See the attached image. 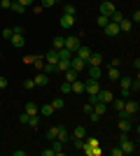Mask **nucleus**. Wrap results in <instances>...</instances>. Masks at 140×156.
<instances>
[{
	"instance_id": "1",
	"label": "nucleus",
	"mask_w": 140,
	"mask_h": 156,
	"mask_svg": "<svg viewBox=\"0 0 140 156\" xmlns=\"http://www.w3.org/2000/svg\"><path fill=\"white\" fill-rule=\"evenodd\" d=\"M119 149H121V154H135V142L128 137V133H121V137H119Z\"/></svg>"
},
{
	"instance_id": "2",
	"label": "nucleus",
	"mask_w": 140,
	"mask_h": 156,
	"mask_svg": "<svg viewBox=\"0 0 140 156\" xmlns=\"http://www.w3.org/2000/svg\"><path fill=\"white\" fill-rule=\"evenodd\" d=\"M9 42H12L14 49H23V44H26V37H23V33H14L12 37H9Z\"/></svg>"
},
{
	"instance_id": "3",
	"label": "nucleus",
	"mask_w": 140,
	"mask_h": 156,
	"mask_svg": "<svg viewBox=\"0 0 140 156\" xmlns=\"http://www.w3.org/2000/svg\"><path fill=\"white\" fill-rule=\"evenodd\" d=\"M42 58H45V63H52V65H56L59 63V49H49L47 54H42Z\"/></svg>"
},
{
	"instance_id": "4",
	"label": "nucleus",
	"mask_w": 140,
	"mask_h": 156,
	"mask_svg": "<svg viewBox=\"0 0 140 156\" xmlns=\"http://www.w3.org/2000/svg\"><path fill=\"white\" fill-rule=\"evenodd\" d=\"M77 47H80V35H70V37H66V49H70V51H77Z\"/></svg>"
},
{
	"instance_id": "5",
	"label": "nucleus",
	"mask_w": 140,
	"mask_h": 156,
	"mask_svg": "<svg viewBox=\"0 0 140 156\" xmlns=\"http://www.w3.org/2000/svg\"><path fill=\"white\" fill-rule=\"evenodd\" d=\"M114 9H117V7H114V2H112V0H103V2H100V14L110 16V14H112Z\"/></svg>"
},
{
	"instance_id": "6",
	"label": "nucleus",
	"mask_w": 140,
	"mask_h": 156,
	"mask_svg": "<svg viewBox=\"0 0 140 156\" xmlns=\"http://www.w3.org/2000/svg\"><path fill=\"white\" fill-rule=\"evenodd\" d=\"M84 91H87V93H98L100 91L98 79H87V82H84Z\"/></svg>"
},
{
	"instance_id": "7",
	"label": "nucleus",
	"mask_w": 140,
	"mask_h": 156,
	"mask_svg": "<svg viewBox=\"0 0 140 156\" xmlns=\"http://www.w3.org/2000/svg\"><path fill=\"white\" fill-rule=\"evenodd\" d=\"M112 98H114V91H110V89H100L98 91V100L100 103H112Z\"/></svg>"
},
{
	"instance_id": "8",
	"label": "nucleus",
	"mask_w": 140,
	"mask_h": 156,
	"mask_svg": "<svg viewBox=\"0 0 140 156\" xmlns=\"http://www.w3.org/2000/svg\"><path fill=\"white\" fill-rule=\"evenodd\" d=\"M87 72H89V79H100V77H103L100 65H87Z\"/></svg>"
},
{
	"instance_id": "9",
	"label": "nucleus",
	"mask_w": 140,
	"mask_h": 156,
	"mask_svg": "<svg viewBox=\"0 0 140 156\" xmlns=\"http://www.w3.org/2000/svg\"><path fill=\"white\" fill-rule=\"evenodd\" d=\"M103 30H105V35H107V37H117V35H119V26H117L114 21H110V23H107V26L103 28Z\"/></svg>"
},
{
	"instance_id": "10",
	"label": "nucleus",
	"mask_w": 140,
	"mask_h": 156,
	"mask_svg": "<svg viewBox=\"0 0 140 156\" xmlns=\"http://www.w3.org/2000/svg\"><path fill=\"white\" fill-rule=\"evenodd\" d=\"M56 140H61V142H68V140H70V130L63 128V126H56Z\"/></svg>"
},
{
	"instance_id": "11",
	"label": "nucleus",
	"mask_w": 140,
	"mask_h": 156,
	"mask_svg": "<svg viewBox=\"0 0 140 156\" xmlns=\"http://www.w3.org/2000/svg\"><path fill=\"white\" fill-rule=\"evenodd\" d=\"M75 56H77V58H82V61H87L89 56H91V49H89L87 44H80V47H77V51H75Z\"/></svg>"
},
{
	"instance_id": "12",
	"label": "nucleus",
	"mask_w": 140,
	"mask_h": 156,
	"mask_svg": "<svg viewBox=\"0 0 140 156\" xmlns=\"http://www.w3.org/2000/svg\"><path fill=\"white\" fill-rule=\"evenodd\" d=\"M70 137H73V140H84V137H87V128H84V126H75Z\"/></svg>"
},
{
	"instance_id": "13",
	"label": "nucleus",
	"mask_w": 140,
	"mask_h": 156,
	"mask_svg": "<svg viewBox=\"0 0 140 156\" xmlns=\"http://www.w3.org/2000/svg\"><path fill=\"white\" fill-rule=\"evenodd\" d=\"M70 68H75L77 72H82V70H87V61H82V58H77V56H73V58H70Z\"/></svg>"
},
{
	"instance_id": "14",
	"label": "nucleus",
	"mask_w": 140,
	"mask_h": 156,
	"mask_svg": "<svg viewBox=\"0 0 140 156\" xmlns=\"http://www.w3.org/2000/svg\"><path fill=\"white\" fill-rule=\"evenodd\" d=\"M73 26H75V16H70V14H63V16H61V28L70 30Z\"/></svg>"
},
{
	"instance_id": "15",
	"label": "nucleus",
	"mask_w": 140,
	"mask_h": 156,
	"mask_svg": "<svg viewBox=\"0 0 140 156\" xmlns=\"http://www.w3.org/2000/svg\"><path fill=\"white\" fill-rule=\"evenodd\" d=\"M80 75L82 72H77L75 68H68V70L63 72V79H66V82H75V79H80Z\"/></svg>"
},
{
	"instance_id": "16",
	"label": "nucleus",
	"mask_w": 140,
	"mask_h": 156,
	"mask_svg": "<svg viewBox=\"0 0 140 156\" xmlns=\"http://www.w3.org/2000/svg\"><path fill=\"white\" fill-rule=\"evenodd\" d=\"M33 82H35V86H47L49 84V75H45V72L40 70V75H35Z\"/></svg>"
},
{
	"instance_id": "17",
	"label": "nucleus",
	"mask_w": 140,
	"mask_h": 156,
	"mask_svg": "<svg viewBox=\"0 0 140 156\" xmlns=\"http://www.w3.org/2000/svg\"><path fill=\"white\" fill-rule=\"evenodd\" d=\"M70 91H75V93H84V82H82V79H75V82H70Z\"/></svg>"
},
{
	"instance_id": "18",
	"label": "nucleus",
	"mask_w": 140,
	"mask_h": 156,
	"mask_svg": "<svg viewBox=\"0 0 140 156\" xmlns=\"http://www.w3.org/2000/svg\"><path fill=\"white\" fill-rule=\"evenodd\" d=\"M87 65H103V56H100V54H93V51H91V56L87 58Z\"/></svg>"
},
{
	"instance_id": "19",
	"label": "nucleus",
	"mask_w": 140,
	"mask_h": 156,
	"mask_svg": "<svg viewBox=\"0 0 140 156\" xmlns=\"http://www.w3.org/2000/svg\"><path fill=\"white\" fill-rule=\"evenodd\" d=\"M117 26H119V33H128L131 28H133V23H131V19H121Z\"/></svg>"
},
{
	"instance_id": "20",
	"label": "nucleus",
	"mask_w": 140,
	"mask_h": 156,
	"mask_svg": "<svg viewBox=\"0 0 140 156\" xmlns=\"http://www.w3.org/2000/svg\"><path fill=\"white\" fill-rule=\"evenodd\" d=\"M38 114H42V117H52V114H54L52 103H49V105H42V107H38Z\"/></svg>"
},
{
	"instance_id": "21",
	"label": "nucleus",
	"mask_w": 140,
	"mask_h": 156,
	"mask_svg": "<svg viewBox=\"0 0 140 156\" xmlns=\"http://www.w3.org/2000/svg\"><path fill=\"white\" fill-rule=\"evenodd\" d=\"M93 112H96V114H100V117H103V114H105V112H107V103H100V100H98V103L93 105Z\"/></svg>"
},
{
	"instance_id": "22",
	"label": "nucleus",
	"mask_w": 140,
	"mask_h": 156,
	"mask_svg": "<svg viewBox=\"0 0 140 156\" xmlns=\"http://www.w3.org/2000/svg\"><path fill=\"white\" fill-rule=\"evenodd\" d=\"M131 128H133V124H131V119H121V121H119V130H121V133H128Z\"/></svg>"
},
{
	"instance_id": "23",
	"label": "nucleus",
	"mask_w": 140,
	"mask_h": 156,
	"mask_svg": "<svg viewBox=\"0 0 140 156\" xmlns=\"http://www.w3.org/2000/svg\"><path fill=\"white\" fill-rule=\"evenodd\" d=\"M68 68H70V61H63V58H59V63H56V72H61V75H63V72H66Z\"/></svg>"
},
{
	"instance_id": "24",
	"label": "nucleus",
	"mask_w": 140,
	"mask_h": 156,
	"mask_svg": "<svg viewBox=\"0 0 140 156\" xmlns=\"http://www.w3.org/2000/svg\"><path fill=\"white\" fill-rule=\"evenodd\" d=\"M112 103H114V110H117V112H121V110H124V103H126V98H117V96H114L112 98Z\"/></svg>"
},
{
	"instance_id": "25",
	"label": "nucleus",
	"mask_w": 140,
	"mask_h": 156,
	"mask_svg": "<svg viewBox=\"0 0 140 156\" xmlns=\"http://www.w3.org/2000/svg\"><path fill=\"white\" fill-rule=\"evenodd\" d=\"M23 112H26L28 117H33V114H38V105H35V103H26V107H23Z\"/></svg>"
},
{
	"instance_id": "26",
	"label": "nucleus",
	"mask_w": 140,
	"mask_h": 156,
	"mask_svg": "<svg viewBox=\"0 0 140 156\" xmlns=\"http://www.w3.org/2000/svg\"><path fill=\"white\" fill-rule=\"evenodd\" d=\"M52 149L56 151V156H61L63 154V142L61 140H52Z\"/></svg>"
},
{
	"instance_id": "27",
	"label": "nucleus",
	"mask_w": 140,
	"mask_h": 156,
	"mask_svg": "<svg viewBox=\"0 0 140 156\" xmlns=\"http://www.w3.org/2000/svg\"><path fill=\"white\" fill-rule=\"evenodd\" d=\"M119 77H121V75H119L117 68H110V70H107V79H110V82H117Z\"/></svg>"
},
{
	"instance_id": "28",
	"label": "nucleus",
	"mask_w": 140,
	"mask_h": 156,
	"mask_svg": "<svg viewBox=\"0 0 140 156\" xmlns=\"http://www.w3.org/2000/svg\"><path fill=\"white\" fill-rule=\"evenodd\" d=\"M59 56H61V58H63V61H70V58H73V56H75V54L70 51V49H66V47H63V49H59Z\"/></svg>"
},
{
	"instance_id": "29",
	"label": "nucleus",
	"mask_w": 140,
	"mask_h": 156,
	"mask_svg": "<svg viewBox=\"0 0 140 156\" xmlns=\"http://www.w3.org/2000/svg\"><path fill=\"white\" fill-rule=\"evenodd\" d=\"M63 47H66V37H54L52 49H63Z\"/></svg>"
},
{
	"instance_id": "30",
	"label": "nucleus",
	"mask_w": 140,
	"mask_h": 156,
	"mask_svg": "<svg viewBox=\"0 0 140 156\" xmlns=\"http://www.w3.org/2000/svg\"><path fill=\"white\" fill-rule=\"evenodd\" d=\"M63 105H66V103H63V98H54V100H52V107H54V112L63 110Z\"/></svg>"
},
{
	"instance_id": "31",
	"label": "nucleus",
	"mask_w": 140,
	"mask_h": 156,
	"mask_svg": "<svg viewBox=\"0 0 140 156\" xmlns=\"http://www.w3.org/2000/svg\"><path fill=\"white\" fill-rule=\"evenodd\" d=\"M9 9H12L14 14H23V12H26V7L21 5V2H12V7H9Z\"/></svg>"
},
{
	"instance_id": "32",
	"label": "nucleus",
	"mask_w": 140,
	"mask_h": 156,
	"mask_svg": "<svg viewBox=\"0 0 140 156\" xmlns=\"http://www.w3.org/2000/svg\"><path fill=\"white\" fill-rule=\"evenodd\" d=\"M119 84L124 91H131V77H119Z\"/></svg>"
},
{
	"instance_id": "33",
	"label": "nucleus",
	"mask_w": 140,
	"mask_h": 156,
	"mask_svg": "<svg viewBox=\"0 0 140 156\" xmlns=\"http://www.w3.org/2000/svg\"><path fill=\"white\" fill-rule=\"evenodd\" d=\"M121 19H124V14H121V12H119V9H114V12H112V14H110V21H114V23H119V21H121Z\"/></svg>"
},
{
	"instance_id": "34",
	"label": "nucleus",
	"mask_w": 140,
	"mask_h": 156,
	"mask_svg": "<svg viewBox=\"0 0 140 156\" xmlns=\"http://www.w3.org/2000/svg\"><path fill=\"white\" fill-rule=\"evenodd\" d=\"M63 14H70V16H75V14H77V7H75V5H70V2H68V5L63 7Z\"/></svg>"
},
{
	"instance_id": "35",
	"label": "nucleus",
	"mask_w": 140,
	"mask_h": 156,
	"mask_svg": "<svg viewBox=\"0 0 140 156\" xmlns=\"http://www.w3.org/2000/svg\"><path fill=\"white\" fill-rule=\"evenodd\" d=\"M138 91H140V79L135 75V79H131V93H138Z\"/></svg>"
},
{
	"instance_id": "36",
	"label": "nucleus",
	"mask_w": 140,
	"mask_h": 156,
	"mask_svg": "<svg viewBox=\"0 0 140 156\" xmlns=\"http://www.w3.org/2000/svg\"><path fill=\"white\" fill-rule=\"evenodd\" d=\"M107 23H110V16H105V14H98V26H100V28H105Z\"/></svg>"
},
{
	"instance_id": "37",
	"label": "nucleus",
	"mask_w": 140,
	"mask_h": 156,
	"mask_svg": "<svg viewBox=\"0 0 140 156\" xmlns=\"http://www.w3.org/2000/svg\"><path fill=\"white\" fill-rule=\"evenodd\" d=\"M12 35H14V28H2V37L5 40H9Z\"/></svg>"
},
{
	"instance_id": "38",
	"label": "nucleus",
	"mask_w": 140,
	"mask_h": 156,
	"mask_svg": "<svg viewBox=\"0 0 140 156\" xmlns=\"http://www.w3.org/2000/svg\"><path fill=\"white\" fill-rule=\"evenodd\" d=\"M23 89H28V91L35 89V82H33V79H23Z\"/></svg>"
},
{
	"instance_id": "39",
	"label": "nucleus",
	"mask_w": 140,
	"mask_h": 156,
	"mask_svg": "<svg viewBox=\"0 0 140 156\" xmlns=\"http://www.w3.org/2000/svg\"><path fill=\"white\" fill-rule=\"evenodd\" d=\"M12 7V0H0V9H9Z\"/></svg>"
},
{
	"instance_id": "40",
	"label": "nucleus",
	"mask_w": 140,
	"mask_h": 156,
	"mask_svg": "<svg viewBox=\"0 0 140 156\" xmlns=\"http://www.w3.org/2000/svg\"><path fill=\"white\" fill-rule=\"evenodd\" d=\"M84 147H87V142H84V140H75V149H84Z\"/></svg>"
},
{
	"instance_id": "41",
	"label": "nucleus",
	"mask_w": 140,
	"mask_h": 156,
	"mask_svg": "<svg viewBox=\"0 0 140 156\" xmlns=\"http://www.w3.org/2000/svg\"><path fill=\"white\" fill-rule=\"evenodd\" d=\"M84 154H89V156H100V149L96 147V149H84Z\"/></svg>"
},
{
	"instance_id": "42",
	"label": "nucleus",
	"mask_w": 140,
	"mask_h": 156,
	"mask_svg": "<svg viewBox=\"0 0 140 156\" xmlns=\"http://www.w3.org/2000/svg\"><path fill=\"white\" fill-rule=\"evenodd\" d=\"M98 103V93H89V105H96Z\"/></svg>"
},
{
	"instance_id": "43",
	"label": "nucleus",
	"mask_w": 140,
	"mask_h": 156,
	"mask_svg": "<svg viewBox=\"0 0 140 156\" xmlns=\"http://www.w3.org/2000/svg\"><path fill=\"white\" fill-rule=\"evenodd\" d=\"M47 137H49V140H56V126H54V128H49V130H47Z\"/></svg>"
},
{
	"instance_id": "44",
	"label": "nucleus",
	"mask_w": 140,
	"mask_h": 156,
	"mask_svg": "<svg viewBox=\"0 0 140 156\" xmlns=\"http://www.w3.org/2000/svg\"><path fill=\"white\" fill-rule=\"evenodd\" d=\"M35 56H38V54H31V56H23V63H28V65H33Z\"/></svg>"
},
{
	"instance_id": "45",
	"label": "nucleus",
	"mask_w": 140,
	"mask_h": 156,
	"mask_svg": "<svg viewBox=\"0 0 140 156\" xmlns=\"http://www.w3.org/2000/svg\"><path fill=\"white\" fill-rule=\"evenodd\" d=\"M61 93H70V82H63V84H61Z\"/></svg>"
},
{
	"instance_id": "46",
	"label": "nucleus",
	"mask_w": 140,
	"mask_h": 156,
	"mask_svg": "<svg viewBox=\"0 0 140 156\" xmlns=\"http://www.w3.org/2000/svg\"><path fill=\"white\" fill-rule=\"evenodd\" d=\"M7 84H9L7 77H5V75H0V89H7Z\"/></svg>"
},
{
	"instance_id": "47",
	"label": "nucleus",
	"mask_w": 140,
	"mask_h": 156,
	"mask_svg": "<svg viewBox=\"0 0 140 156\" xmlns=\"http://www.w3.org/2000/svg\"><path fill=\"white\" fill-rule=\"evenodd\" d=\"M59 0H42V7H54Z\"/></svg>"
},
{
	"instance_id": "48",
	"label": "nucleus",
	"mask_w": 140,
	"mask_h": 156,
	"mask_svg": "<svg viewBox=\"0 0 140 156\" xmlns=\"http://www.w3.org/2000/svg\"><path fill=\"white\" fill-rule=\"evenodd\" d=\"M28 119H31V117H28L26 112H23V114H21V117H19V121H21V124H23V126H28Z\"/></svg>"
},
{
	"instance_id": "49",
	"label": "nucleus",
	"mask_w": 140,
	"mask_h": 156,
	"mask_svg": "<svg viewBox=\"0 0 140 156\" xmlns=\"http://www.w3.org/2000/svg\"><path fill=\"white\" fill-rule=\"evenodd\" d=\"M138 21H140V12L135 9V12H133V16H131V23H138Z\"/></svg>"
},
{
	"instance_id": "50",
	"label": "nucleus",
	"mask_w": 140,
	"mask_h": 156,
	"mask_svg": "<svg viewBox=\"0 0 140 156\" xmlns=\"http://www.w3.org/2000/svg\"><path fill=\"white\" fill-rule=\"evenodd\" d=\"M14 2H21V5H23V7H31V5H33V2H35V0H14Z\"/></svg>"
},
{
	"instance_id": "51",
	"label": "nucleus",
	"mask_w": 140,
	"mask_h": 156,
	"mask_svg": "<svg viewBox=\"0 0 140 156\" xmlns=\"http://www.w3.org/2000/svg\"><path fill=\"white\" fill-rule=\"evenodd\" d=\"M42 156H56V151L54 149H42Z\"/></svg>"
},
{
	"instance_id": "52",
	"label": "nucleus",
	"mask_w": 140,
	"mask_h": 156,
	"mask_svg": "<svg viewBox=\"0 0 140 156\" xmlns=\"http://www.w3.org/2000/svg\"><path fill=\"white\" fill-rule=\"evenodd\" d=\"M119 63H121L119 58H112V61H110V68H119Z\"/></svg>"
},
{
	"instance_id": "53",
	"label": "nucleus",
	"mask_w": 140,
	"mask_h": 156,
	"mask_svg": "<svg viewBox=\"0 0 140 156\" xmlns=\"http://www.w3.org/2000/svg\"><path fill=\"white\" fill-rule=\"evenodd\" d=\"M42 9H45L42 5H33V12H35V14H42Z\"/></svg>"
},
{
	"instance_id": "54",
	"label": "nucleus",
	"mask_w": 140,
	"mask_h": 156,
	"mask_svg": "<svg viewBox=\"0 0 140 156\" xmlns=\"http://www.w3.org/2000/svg\"><path fill=\"white\" fill-rule=\"evenodd\" d=\"M110 154H112V156H121V149H119V147H114V149H110Z\"/></svg>"
},
{
	"instance_id": "55",
	"label": "nucleus",
	"mask_w": 140,
	"mask_h": 156,
	"mask_svg": "<svg viewBox=\"0 0 140 156\" xmlns=\"http://www.w3.org/2000/svg\"><path fill=\"white\" fill-rule=\"evenodd\" d=\"M0 107H2V103H0Z\"/></svg>"
},
{
	"instance_id": "56",
	"label": "nucleus",
	"mask_w": 140,
	"mask_h": 156,
	"mask_svg": "<svg viewBox=\"0 0 140 156\" xmlns=\"http://www.w3.org/2000/svg\"><path fill=\"white\" fill-rule=\"evenodd\" d=\"M0 56H2V51H0Z\"/></svg>"
},
{
	"instance_id": "57",
	"label": "nucleus",
	"mask_w": 140,
	"mask_h": 156,
	"mask_svg": "<svg viewBox=\"0 0 140 156\" xmlns=\"http://www.w3.org/2000/svg\"><path fill=\"white\" fill-rule=\"evenodd\" d=\"M100 2H103V0H100Z\"/></svg>"
},
{
	"instance_id": "58",
	"label": "nucleus",
	"mask_w": 140,
	"mask_h": 156,
	"mask_svg": "<svg viewBox=\"0 0 140 156\" xmlns=\"http://www.w3.org/2000/svg\"><path fill=\"white\" fill-rule=\"evenodd\" d=\"M12 2H14V0H12Z\"/></svg>"
}]
</instances>
